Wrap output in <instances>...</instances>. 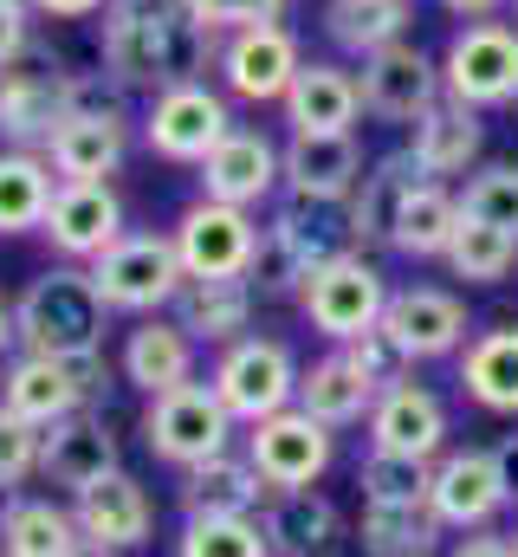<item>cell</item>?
I'll list each match as a JSON object with an SVG mask.
<instances>
[{
    "label": "cell",
    "mask_w": 518,
    "mask_h": 557,
    "mask_svg": "<svg viewBox=\"0 0 518 557\" xmlns=\"http://www.w3.org/2000/svg\"><path fill=\"white\" fill-rule=\"evenodd\" d=\"M214 59H221V33H208L188 0H111L98 20V65L124 91L156 98L162 85L214 72Z\"/></svg>",
    "instance_id": "1"
},
{
    "label": "cell",
    "mask_w": 518,
    "mask_h": 557,
    "mask_svg": "<svg viewBox=\"0 0 518 557\" xmlns=\"http://www.w3.org/2000/svg\"><path fill=\"white\" fill-rule=\"evenodd\" d=\"M13 318H20V350L33 357H85V350H104V298L85 267H46L39 278H26V292L13 298Z\"/></svg>",
    "instance_id": "2"
},
{
    "label": "cell",
    "mask_w": 518,
    "mask_h": 557,
    "mask_svg": "<svg viewBox=\"0 0 518 557\" xmlns=\"http://www.w3.org/2000/svg\"><path fill=\"white\" fill-rule=\"evenodd\" d=\"M337 253H350V221H344V208H331V201H279L272 208V221L259 227V253H254V285L259 298H292L305 278L318 273L324 260H337Z\"/></svg>",
    "instance_id": "3"
},
{
    "label": "cell",
    "mask_w": 518,
    "mask_h": 557,
    "mask_svg": "<svg viewBox=\"0 0 518 557\" xmlns=\"http://www.w3.org/2000/svg\"><path fill=\"white\" fill-rule=\"evenodd\" d=\"M111 396V363L104 350H85V357H33V350H13L0 363V403L33 428H52V421L78 416V409H104Z\"/></svg>",
    "instance_id": "4"
},
{
    "label": "cell",
    "mask_w": 518,
    "mask_h": 557,
    "mask_svg": "<svg viewBox=\"0 0 518 557\" xmlns=\"http://www.w3.org/2000/svg\"><path fill=\"white\" fill-rule=\"evenodd\" d=\"M143 447L162 460V467H201L227 447H240V421L227 416V403L214 396L208 376L182 383V389H162L143 403Z\"/></svg>",
    "instance_id": "5"
},
{
    "label": "cell",
    "mask_w": 518,
    "mask_h": 557,
    "mask_svg": "<svg viewBox=\"0 0 518 557\" xmlns=\"http://www.w3.org/2000/svg\"><path fill=\"white\" fill-rule=\"evenodd\" d=\"M292 305H298V318L324 337V344H357L363 331H377L383 324V305H388V278L383 267L370 260V253H337V260H324L318 273L305 278L298 292H292Z\"/></svg>",
    "instance_id": "6"
},
{
    "label": "cell",
    "mask_w": 518,
    "mask_h": 557,
    "mask_svg": "<svg viewBox=\"0 0 518 557\" xmlns=\"http://www.w3.org/2000/svg\"><path fill=\"white\" fill-rule=\"evenodd\" d=\"M85 273H91V285H98V298H104L111 318H156L188 285L182 260H175V240L169 234H149V227H130L124 240L104 247Z\"/></svg>",
    "instance_id": "7"
},
{
    "label": "cell",
    "mask_w": 518,
    "mask_h": 557,
    "mask_svg": "<svg viewBox=\"0 0 518 557\" xmlns=\"http://www.w3.org/2000/svg\"><path fill=\"white\" fill-rule=\"evenodd\" d=\"M208 383H214V396L227 403V416L240 421V428H254V421H266V416H279V409L298 403V357H292V344L247 331V337H234V344L214 350Z\"/></svg>",
    "instance_id": "8"
},
{
    "label": "cell",
    "mask_w": 518,
    "mask_h": 557,
    "mask_svg": "<svg viewBox=\"0 0 518 557\" xmlns=\"http://www.w3.org/2000/svg\"><path fill=\"white\" fill-rule=\"evenodd\" d=\"M227 131H234V98H227L221 85H208V78L162 85V91L143 104V124H136V137H143L149 156L182 162V169H195Z\"/></svg>",
    "instance_id": "9"
},
{
    "label": "cell",
    "mask_w": 518,
    "mask_h": 557,
    "mask_svg": "<svg viewBox=\"0 0 518 557\" xmlns=\"http://www.w3.org/2000/svg\"><path fill=\"white\" fill-rule=\"evenodd\" d=\"M518 91V26L513 20H467L441 52V98L473 111H506Z\"/></svg>",
    "instance_id": "10"
},
{
    "label": "cell",
    "mask_w": 518,
    "mask_h": 557,
    "mask_svg": "<svg viewBox=\"0 0 518 557\" xmlns=\"http://www.w3.org/2000/svg\"><path fill=\"white\" fill-rule=\"evenodd\" d=\"M240 454L259 467L266 493H298V486H318V480L331 473V460H337V434L292 403V409H279V416L240 428Z\"/></svg>",
    "instance_id": "11"
},
{
    "label": "cell",
    "mask_w": 518,
    "mask_h": 557,
    "mask_svg": "<svg viewBox=\"0 0 518 557\" xmlns=\"http://www.w3.org/2000/svg\"><path fill=\"white\" fill-rule=\"evenodd\" d=\"M169 240H175V260H182L188 278H247L254 273V253H259V214L195 195L175 214Z\"/></svg>",
    "instance_id": "12"
},
{
    "label": "cell",
    "mask_w": 518,
    "mask_h": 557,
    "mask_svg": "<svg viewBox=\"0 0 518 557\" xmlns=\"http://www.w3.org/2000/svg\"><path fill=\"white\" fill-rule=\"evenodd\" d=\"M298 65H305L298 33H292L285 20H272V26H247V33H227V39H221L214 78H221V91H227L234 104H279V98L292 91Z\"/></svg>",
    "instance_id": "13"
},
{
    "label": "cell",
    "mask_w": 518,
    "mask_h": 557,
    "mask_svg": "<svg viewBox=\"0 0 518 557\" xmlns=\"http://www.w3.org/2000/svg\"><path fill=\"white\" fill-rule=\"evenodd\" d=\"M377 331H388V344L408 363H441V357H460V344L473 337V318H467V298L447 285H402L388 292Z\"/></svg>",
    "instance_id": "14"
},
{
    "label": "cell",
    "mask_w": 518,
    "mask_h": 557,
    "mask_svg": "<svg viewBox=\"0 0 518 557\" xmlns=\"http://www.w3.org/2000/svg\"><path fill=\"white\" fill-rule=\"evenodd\" d=\"M39 234H46V247H52L65 267H91L104 247H118L130 234L124 195H118L111 182H59Z\"/></svg>",
    "instance_id": "15"
},
{
    "label": "cell",
    "mask_w": 518,
    "mask_h": 557,
    "mask_svg": "<svg viewBox=\"0 0 518 557\" xmlns=\"http://www.w3.org/2000/svg\"><path fill=\"white\" fill-rule=\"evenodd\" d=\"M124 467V441L104 409H78V416L39 428V480L65 499H78L85 486H98L104 473Z\"/></svg>",
    "instance_id": "16"
},
{
    "label": "cell",
    "mask_w": 518,
    "mask_h": 557,
    "mask_svg": "<svg viewBox=\"0 0 518 557\" xmlns=\"http://www.w3.org/2000/svg\"><path fill=\"white\" fill-rule=\"evenodd\" d=\"M506 480H499V460L493 447H447L434 467H428V512L447 525V532H480L506 512Z\"/></svg>",
    "instance_id": "17"
},
{
    "label": "cell",
    "mask_w": 518,
    "mask_h": 557,
    "mask_svg": "<svg viewBox=\"0 0 518 557\" xmlns=\"http://www.w3.org/2000/svg\"><path fill=\"white\" fill-rule=\"evenodd\" d=\"M370 447L377 454H402V460H421V467H434L447 447H454V416H447V403L428 389V383H395L377 396V409H370Z\"/></svg>",
    "instance_id": "18"
},
{
    "label": "cell",
    "mask_w": 518,
    "mask_h": 557,
    "mask_svg": "<svg viewBox=\"0 0 518 557\" xmlns=\"http://www.w3.org/2000/svg\"><path fill=\"white\" fill-rule=\"evenodd\" d=\"M357 85H363V111L370 117H383V124H421L441 104V59H428L415 39H395V46L363 59Z\"/></svg>",
    "instance_id": "19"
},
{
    "label": "cell",
    "mask_w": 518,
    "mask_h": 557,
    "mask_svg": "<svg viewBox=\"0 0 518 557\" xmlns=\"http://www.w3.org/2000/svg\"><path fill=\"white\" fill-rule=\"evenodd\" d=\"M195 182H201V195H208V201L254 208V214H259V208L279 195V137L234 124L227 137L195 162Z\"/></svg>",
    "instance_id": "20"
},
{
    "label": "cell",
    "mask_w": 518,
    "mask_h": 557,
    "mask_svg": "<svg viewBox=\"0 0 518 557\" xmlns=\"http://www.w3.org/2000/svg\"><path fill=\"white\" fill-rule=\"evenodd\" d=\"M279 117H285V137H350L363 117V85L337 59H305L292 91L279 98Z\"/></svg>",
    "instance_id": "21"
},
{
    "label": "cell",
    "mask_w": 518,
    "mask_h": 557,
    "mask_svg": "<svg viewBox=\"0 0 518 557\" xmlns=\"http://www.w3.org/2000/svg\"><path fill=\"white\" fill-rule=\"evenodd\" d=\"M118 376L149 403V396L182 389V383L201 376V344H195L169 311H156V318H130L124 344H118Z\"/></svg>",
    "instance_id": "22"
},
{
    "label": "cell",
    "mask_w": 518,
    "mask_h": 557,
    "mask_svg": "<svg viewBox=\"0 0 518 557\" xmlns=\"http://www.w3.org/2000/svg\"><path fill=\"white\" fill-rule=\"evenodd\" d=\"M72 519H78V532H85V545H104V552H143L149 545V532H156V499H149V486L118 467V473H104L98 486H85L78 499H72Z\"/></svg>",
    "instance_id": "23"
},
{
    "label": "cell",
    "mask_w": 518,
    "mask_h": 557,
    "mask_svg": "<svg viewBox=\"0 0 518 557\" xmlns=\"http://www.w3.org/2000/svg\"><path fill=\"white\" fill-rule=\"evenodd\" d=\"M363 143L350 137H285L279 143V195L292 201H331L344 208L350 188L363 182Z\"/></svg>",
    "instance_id": "24"
},
{
    "label": "cell",
    "mask_w": 518,
    "mask_h": 557,
    "mask_svg": "<svg viewBox=\"0 0 518 557\" xmlns=\"http://www.w3.org/2000/svg\"><path fill=\"white\" fill-rule=\"evenodd\" d=\"M408 156H415L421 182H447V188L467 182L486 156V111L441 98L421 124H408Z\"/></svg>",
    "instance_id": "25"
},
{
    "label": "cell",
    "mask_w": 518,
    "mask_h": 557,
    "mask_svg": "<svg viewBox=\"0 0 518 557\" xmlns=\"http://www.w3.org/2000/svg\"><path fill=\"white\" fill-rule=\"evenodd\" d=\"M175 493H182V519H254L266 506V480L240 447H227L201 467H182Z\"/></svg>",
    "instance_id": "26"
},
{
    "label": "cell",
    "mask_w": 518,
    "mask_h": 557,
    "mask_svg": "<svg viewBox=\"0 0 518 557\" xmlns=\"http://www.w3.org/2000/svg\"><path fill=\"white\" fill-rule=\"evenodd\" d=\"M415 182H421V169H415L408 149H388V156H377V162L363 169V182H357L350 201H344V221H350V247H357V253L388 247L395 214H402V201H408Z\"/></svg>",
    "instance_id": "27"
},
{
    "label": "cell",
    "mask_w": 518,
    "mask_h": 557,
    "mask_svg": "<svg viewBox=\"0 0 518 557\" xmlns=\"http://www.w3.org/2000/svg\"><path fill=\"white\" fill-rule=\"evenodd\" d=\"M298 409L337 434V428L370 421V409H377V383L350 363V350H337V344H331L324 357L298 363Z\"/></svg>",
    "instance_id": "28"
},
{
    "label": "cell",
    "mask_w": 518,
    "mask_h": 557,
    "mask_svg": "<svg viewBox=\"0 0 518 557\" xmlns=\"http://www.w3.org/2000/svg\"><path fill=\"white\" fill-rule=\"evenodd\" d=\"M85 532L72 519V499L52 493H13L0 499V557H78Z\"/></svg>",
    "instance_id": "29"
},
{
    "label": "cell",
    "mask_w": 518,
    "mask_h": 557,
    "mask_svg": "<svg viewBox=\"0 0 518 557\" xmlns=\"http://www.w3.org/2000/svg\"><path fill=\"white\" fill-rule=\"evenodd\" d=\"M254 305H259V292L247 278H188V285L175 292L169 318H175L195 344L221 350V344H234V337L254 331Z\"/></svg>",
    "instance_id": "30"
},
{
    "label": "cell",
    "mask_w": 518,
    "mask_h": 557,
    "mask_svg": "<svg viewBox=\"0 0 518 557\" xmlns=\"http://www.w3.org/2000/svg\"><path fill=\"white\" fill-rule=\"evenodd\" d=\"M59 78L52 65H0V143L7 149H46L59 131Z\"/></svg>",
    "instance_id": "31"
},
{
    "label": "cell",
    "mask_w": 518,
    "mask_h": 557,
    "mask_svg": "<svg viewBox=\"0 0 518 557\" xmlns=\"http://www.w3.org/2000/svg\"><path fill=\"white\" fill-rule=\"evenodd\" d=\"M46 162L59 182H111L130 162V117H65L46 137Z\"/></svg>",
    "instance_id": "32"
},
{
    "label": "cell",
    "mask_w": 518,
    "mask_h": 557,
    "mask_svg": "<svg viewBox=\"0 0 518 557\" xmlns=\"http://www.w3.org/2000/svg\"><path fill=\"white\" fill-rule=\"evenodd\" d=\"M259 532H266L272 557H318V552H331V545H337L344 512H337L318 486L266 493V506H259Z\"/></svg>",
    "instance_id": "33"
},
{
    "label": "cell",
    "mask_w": 518,
    "mask_h": 557,
    "mask_svg": "<svg viewBox=\"0 0 518 557\" xmlns=\"http://www.w3.org/2000/svg\"><path fill=\"white\" fill-rule=\"evenodd\" d=\"M460 389L486 416H518V324H486L460 344Z\"/></svg>",
    "instance_id": "34"
},
{
    "label": "cell",
    "mask_w": 518,
    "mask_h": 557,
    "mask_svg": "<svg viewBox=\"0 0 518 557\" xmlns=\"http://www.w3.org/2000/svg\"><path fill=\"white\" fill-rule=\"evenodd\" d=\"M357 539L370 557H441L447 525L428 512V499H363Z\"/></svg>",
    "instance_id": "35"
},
{
    "label": "cell",
    "mask_w": 518,
    "mask_h": 557,
    "mask_svg": "<svg viewBox=\"0 0 518 557\" xmlns=\"http://www.w3.org/2000/svg\"><path fill=\"white\" fill-rule=\"evenodd\" d=\"M52 162L46 149H7L0 143V240H20V234H39L46 227V208H52Z\"/></svg>",
    "instance_id": "36"
},
{
    "label": "cell",
    "mask_w": 518,
    "mask_h": 557,
    "mask_svg": "<svg viewBox=\"0 0 518 557\" xmlns=\"http://www.w3.org/2000/svg\"><path fill=\"white\" fill-rule=\"evenodd\" d=\"M408 26H415V0H324V39L350 52L357 65L395 39H408Z\"/></svg>",
    "instance_id": "37"
},
{
    "label": "cell",
    "mask_w": 518,
    "mask_h": 557,
    "mask_svg": "<svg viewBox=\"0 0 518 557\" xmlns=\"http://www.w3.org/2000/svg\"><path fill=\"white\" fill-rule=\"evenodd\" d=\"M454 227H460V195L447 182H415L408 201H402V214H395L388 253H402V260H441L447 240H454Z\"/></svg>",
    "instance_id": "38"
},
{
    "label": "cell",
    "mask_w": 518,
    "mask_h": 557,
    "mask_svg": "<svg viewBox=\"0 0 518 557\" xmlns=\"http://www.w3.org/2000/svg\"><path fill=\"white\" fill-rule=\"evenodd\" d=\"M447 273L467 278V285H506L518 267V240L513 234H499V227H486V221H467L460 214V227H454V240H447Z\"/></svg>",
    "instance_id": "39"
},
{
    "label": "cell",
    "mask_w": 518,
    "mask_h": 557,
    "mask_svg": "<svg viewBox=\"0 0 518 557\" xmlns=\"http://www.w3.org/2000/svg\"><path fill=\"white\" fill-rule=\"evenodd\" d=\"M454 195H460L467 221H486V227L518 240V162H480Z\"/></svg>",
    "instance_id": "40"
},
{
    "label": "cell",
    "mask_w": 518,
    "mask_h": 557,
    "mask_svg": "<svg viewBox=\"0 0 518 557\" xmlns=\"http://www.w3.org/2000/svg\"><path fill=\"white\" fill-rule=\"evenodd\" d=\"M175 557H272V545L259 532V512L254 519H182Z\"/></svg>",
    "instance_id": "41"
},
{
    "label": "cell",
    "mask_w": 518,
    "mask_h": 557,
    "mask_svg": "<svg viewBox=\"0 0 518 557\" xmlns=\"http://www.w3.org/2000/svg\"><path fill=\"white\" fill-rule=\"evenodd\" d=\"M65 117H130V91L98 65V72H65L59 78V124Z\"/></svg>",
    "instance_id": "42"
},
{
    "label": "cell",
    "mask_w": 518,
    "mask_h": 557,
    "mask_svg": "<svg viewBox=\"0 0 518 557\" xmlns=\"http://www.w3.org/2000/svg\"><path fill=\"white\" fill-rule=\"evenodd\" d=\"M357 486H363V499H428V467L370 447V454L357 460Z\"/></svg>",
    "instance_id": "43"
},
{
    "label": "cell",
    "mask_w": 518,
    "mask_h": 557,
    "mask_svg": "<svg viewBox=\"0 0 518 557\" xmlns=\"http://www.w3.org/2000/svg\"><path fill=\"white\" fill-rule=\"evenodd\" d=\"M26 480H39V428L0 403V499L26 493Z\"/></svg>",
    "instance_id": "44"
},
{
    "label": "cell",
    "mask_w": 518,
    "mask_h": 557,
    "mask_svg": "<svg viewBox=\"0 0 518 557\" xmlns=\"http://www.w3.org/2000/svg\"><path fill=\"white\" fill-rule=\"evenodd\" d=\"M195 7V20L208 26V33H247V26H272V20H285V7L292 0H188Z\"/></svg>",
    "instance_id": "45"
},
{
    "label": "cell",
    "mask_w": 518,
    "mask_h": 557,
    "mask_svg": "<svg viewBox=\"0 0 518 557\" xmlns=\"http://www.w3.org/2000/svg\"><path fill=\"white\" fill-rule=\"evenodd\" d=\"M344 350H350V363H357V370H363V376L377 383V396L415 376V363H408V357H402V350L388 344V331H363V337H357V344H344Z\"/></svg>",
    "instance_id": "46"
},
{
    "label": "cell",
    "mask_w": 518,
    "mask_h": 557,
    "mask_svg": "<svg viewBox=\"0 0 518 557\" xmlns=\"http://www.w3.org/2000/svg\"><path fill=\"white\" fill-rule=\"evenodd\" d=\"M33 7L26 0H0V65H20L33 52Z\"/></svg>",
    "instance_id": "47"
},
{
    "label": "cell",
    "mask_w": 518,
    "mask_h": 557,
    "mask_svg": "<svg viewBox=\"0 0 518 557\" xmlns=\"http://www.w3.org/2000/svg\"><path fill=\"white\" fill-rule=\"evenodd\" d=\"M441 557H518V552H513V539H506V532L480 525V532H460V539H454Z\"/></svg>",
    "instance_id": "48"
},
{
    "label": "cell",
    "mask_w": 518,
    "mask_h": 557,
    "mask_svg": "<svg viewBox=\"0 0 518 557\" xmlns=\"http://www.w3.org/2000/svg\"><path fill=\"white\" fill-rule=\"evenodd\" d=\"M39 20H98L111 0H26Z\"/></svg>",
    "instance_id": "49"
},
{
    "label": "cell",
    "mask_w": 518,
    "mask_h": 557,
    "mask_svg": "<svg viewBox=\"0 0 518 557\" xmlns=\"http://www.w3.org/2000/svg\"><path fill=\"white\" fill-rule=\"evenodd\" d=\"M493 460H499V480H506V499L518 506V434L493 441Z\"/></svg>",
    "instance_id": "50"
},
{
    "label": "cell",
    "mask_w": 518,
    "mask_h": 557,
    "mask_svg": "<svg viewBox=\"0 0 518 557\" xmlns=\"http://www.w3.org/2000/svg\"><path fill=\"white\" fill-rule=\"evenodd\" d=\"M447 13H460V20H499L506 13V0H441Z\"/></svg>",
    "instance_id": "51"
},
{
    "label": "cell",
    "mask_w": 518,
    "mask_h": 557,
    "mask_svg": "<svg viewBox=\"0 0 518 557\" xmlns=\"http://www.w3.org/2000/svg\"><path fill=\"white\" fill-rule=\"evenodd\" d=\"M13 350H20V318H13V298L0 292V363H7Z\"/></svg>",
    "instance_id": "52"
},
{
    "label": "cell",
    "mask_w": 518,
    "mask_h": 557,
    "mask_svg": "<svg viewBox=\"0 0 518 557\" xmlns=\"http://www.w3.org/2000/svg\"><path fill=\"white\" fill-rule=\"evenodd\" d=\"M78 557H118V552H104V545H85V552H78Z\"/></svg>",
    "instance_id": "53"
},
{
    "label": "cell",
    "mask_w": 518,
    "mask_h": 557,
    "mask_svg": "<svg viewBox=\"0 0 518 557\" xmlns=\"http://www.w3.org/2000/svg\"><path fill=\"white\" fill-rule=\"evenodd\" d=\"M506 13H513V26H518V0H506Z\"/></svg>",
    "instance_id": "54"
},
{
    "label": "cell",
    "mask_w": 518,
    "mask_h": 557,
    "mask_svg": "<svg viewBox=\"0 0 518 557\" xmlns=\"http://www.w3.org/2000/svg\"><path fill=\"white\" fill-rule=\"evenodd\" d=\"M506 111H513V117H518V91H513V104H506Z\"/></svg>",
    "instance_id": "55"
},
{
    "label": "cell",
    "mask_w": 518,
    "mask_h": 557,
    "mask_svg": "<svg viewBox=\"0 0 518 557\" xmlns=\"http://www.w3.org/2000/svg\"><path fill=\"white\" fill-rule=\"evenodd\" d=\"M513 552H518V532H513Z\"/></svg>",
    "instance_id": "56"
}]
</instances>
